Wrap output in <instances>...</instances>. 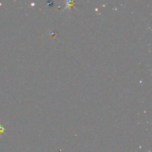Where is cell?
<instances>
[{
  "mask_svg": "<svg viewBox=\"0 0 152 152\" xmlns=\"http://www.w3.org/2000/svg\"><path fill=\"white\" fill-rule=\"evenodd\" d=\"M74 1H67V5H66V7H65V8H64V10H65V9H66V8H68V7H72L73 6V4H74Z\"/></svg>",
  "mask_w": 152,
  "mask_h": 152,
  "instance_id": "1",
  "label": "cell"
}]
</instances>
